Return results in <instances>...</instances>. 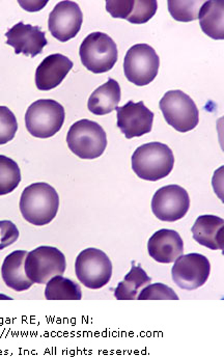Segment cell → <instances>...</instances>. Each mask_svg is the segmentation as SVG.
<instances>
[{
    "label": "cell",
    "mask_w": 224,
    "mask_h": 357,
    "mask_svg": "<svg viewBox=\"0 0 224 357\" xmlns=\"http://www.w3.org/2000/svg\"><path fill=\"white\" fill-rule=\"evenodd\" d=\"M224 220L215 215H202L196 220L191 231L200 245L212 250H223Z\"/></svg>",
    "instance_id": "e0dca14e"
},
{
    "label": "cell",
    "mask_w": 224,
    "mask_h": 357,
    "mask_svg": "<svg viewBox=\"0 0 224 357\" xmlns=\"http://www.w3.org/2000/svg\"><path fill=\"white\" fill-rule=\"evenodd\" d=\"M121 86L117 80L110 78L106 84L99 86L89 97L87 107L96 116L110 114L121 102Z\"/></svg>",
    "instance_id": "d6986e66"
},
{
    "label": "cell",
    "mask_w": 224,
    "mask_h": 357,
    "mask_svg": "<svg viewBox=\"0 0 224 357\" xmlns=\"http://www.w3.org/2000/svg\"><path fill=\"white\" fill-rule=\"evenodd\" d=\"M202 31L214 40L224 39V1L209 0L202 4L197 15Z\"/></svg>",
    "instance_id": "ffe728a7"
},
{
    "label": "cell",
    "mask_w": 224,
    "mask_h": 357,
    "mask_svg": "<svg viewBox=\"0 0 224 357\" xmlns=\"http://www.w3.org/2000/svg\"><path fill=\"white\" fill-rule=\"evenodd\" d=\"M148 250L156 262L170 264L184 254V242L178 231L162 229L149 238Z\"/></svg>",
    "instance_id": "9a60e30c"
},
{
    "label": "cell",
    "mask_w": 224,
    "mask_h": 357,
    "mask_svg": "<svg viewBox=\"0 0 224 357\" xmlns=\"http://www.w3.org/2000/svg\"><path fill=\"white\" fill-rule=\"evenodd\" d=\"M115 109L117 112V127L127 139L151 132L154 112L144 105V102L134 103L129 101L121 107L117 106Z\"/></svg>",
    "instance_id": "4fadbf2b"
},
{
    "label": "cell",
    "mask_w": 224,
    "mask_h": 357,
    "mask_svg": "<svg viewBox=\"0 0 224 357\" xmlns=\"http://www.w3.org/2000/svg\"><path fill=\"white\" fill-rule=\"evenodd\" d=\"M151 278L142 267L135 266L132 263L129 273L124 280L119 282L114 290V296L117 301H135L140 290L151 284Z\"/></svg>",
    "instance_id": "44dd1931"
},
{
    "label": "cell",
    "mask_w": 224,
    "mask_h": 357,
    "mask_svg": "<svg viewBox=\"0 0 224 357\" xmlns=\"http://www.w3.org/2000/svg\"><path fill=\"white\" fill-rule=\"evenodd\" d=\"M138 301H179L177 293L170 287L164 284H149L140 291Z\"/></svg>",
    "instance_id": "484cf974"
},
{
    "label": "cell",
    "mask_w": 224,
    "mask_h": 357,
    "mask_svg": "<svg viewBox=\"0 0 224 357\" xmlns=\"http://www.w3.org/2000/svg\"><path fill=\"white\" fill-rule=\"evenodd\" d=\"M47 301H80L82 298L80 286L63 275L53 276L45 289Z\"/></svg>",
    "instance_id": "7402d4cb"
},
{
    "label": "cell",
    "mask_w": 224,
    "mask_h": 357,
    "mask_svg": "<svg viewBox=\"0 0 224 357\" xmlns=\"http://www.w3.org/2000/svg\"><path fill=\"white\" fill-rule=\"evenodd\" d=\"M168 10L172 18L179 22H191L197 19L200 1H178L170 0Z\"/></svg>",
    "instance_id": "cb8c5ba5"
},
{
    "label": "cell",
    "mask_w": 224,
    "mask_h": 357,
    "mask_svg": "<svg viewBox=\"0 0 224 357\" xmlns=\"http://www.w3.org/2000/svg\"><path fill=\"white\" fill-rule=\"evenodd\" d=\"M157 10L156 0H134L133 10L127 20L133 24H144L155 16Z\"/></svg>",
    "instance_id": "d4e9b609"
},
{
    "label": "cell",
    "mask_w": 224,
    "mask_h": 357,
    "mask_svg": "<svg viewBox=\"0 0 224 357\" xmlns=\"http://www.w3.org/2000/svg\"><path fill=\"white\" fill-rule=\"evenodd\" d=\"M166 123L179 132H189L200 122V112L193 100L180 89L170 91L159 103Z\"/></svg>",
    "instance_id": "8992f818"
},
{
    "label": "cell",
    "mask_w": 224,
    "mask_h": 357,
    "mask_svg": "<svg viewBox=\"0 0 224 357\" xmlns=\"http://www.w3.org/2000/svg\"><path fill=\"white\" fill-rule=\"evenodd\" d=\"M65 118V108L61 104L55 100L40 99L27 109L25 125L33 137L49 138L61 130Z\"/></svg>",
    "instance_id": "277c9868"
},
{
    "label": "cell",
    "mask_w": 224,
    "mask_h": 357,
    "mask_svg": "<svg viewBox=\"0 0 224 357\" xmlns=\"http://www.w3.org/2000/svg\"><path fill=\"white\" fill-rule=\"evenodd\" d=\"M83 22V14L74 1H61L49 15L48 27L51 35L59 41H70L78 35Z\"/></svg>",
    "instance_id": "7c38bea8"
},
{
    "label": "cell",
    "mask_w": 224,
    "mask_h": 357,
    "mask_svg": "<svg viewBox=\"0 0 224 357\" xmlns=\"http://www.w3.org/2000/svg\"><path fill=\"white\" fill-rule=\"evenodd\" d=\"M21 182V172L17 162L0 155V195L13 192Z\"/></svg>",
    "instance_id": "603a6c76"
},
{
    "label": "cell",
    "mask_w": 224,
    "mask_h": 357,
    "mask_svg": "<svg viewBox=\"0 0 224 357\" xmlns=\"http://www.w3.org/2000/svg\"><path fill=\"white\" fill-rule=\"evenodd\" d=\"M211 273L210 261L200 254L179 257L172 270V280L179 288L193 291L206 284Z\"/></svg>",
    "instance_id": "8fae6325"
},
{
    "label": "cell",
    "mask_w": 224,
    "mask_h": 357,
    "mask_svg": "<svg viewBox=\"0 0 224 357\" xmlns=\"http://www.w3.org/2000/svg\"><path fill=\"white\" fill-rule=\"evenodd\" d=\"M18 130V123L12 110L6 106H0V146L14 139Z\"/></svg>",
    "instance_id": "4316f807"
},
{
    "label": "cell",
    "mask_w": 224,
    "mask_h": 357,
    "mask_svg": "<svg viewBox=\"0 0 224 357\" xmlns=\"http://www.w3.org/2000/svg\"><path fill=\"white\" fill-rule=\"evenodd\" d=\"M81 63L95 74L106 73L114 67L119 57L115 42L104 33H91L83 40L79 49Z\"/></svg>",
    "instance_id": "5b68a950"
},
{
    "label": "cell",
    "mask_w": 224,
    "mask_h": 357,
    "mask_svg": "<svg viewBox=\"0 0 224 357\" xmlns=\"http://www.w3.org/2000/svg\"><path fill=\"white\" fill-rule=\"evenodd\" d=\"M73 68L71 59L65 55L51 54L47 56L36 71V86L40 91L57 88Z\"/></svg>",
    "instance_id": "2e32d148"
},
{
    "label": "cell",
    "mask_w": 224,
    "mask_h": 357,
    "mask_svg": "<svg viewBox=\"0 0 224 357\" xmlns=\"http://www.w3.org/2000/svg\"><path fill=\"white\" fill-rule=\"evenodd\" d=\"M19 207L27 222L42 227L52 222L57 216L59 197L51 185L44 182L33 183L23 190Z\"/></svg>",
    "instance_id": "6da1fadb"
},
{
    "label": "cell",
    "mask_w": 224,
    "mask_h": 357,
    "mask_svg": "<svg viewBox=\"0 0 224 357\" xmlns=\"http://www.w3.org/2000/svg\"><path fill=\"white\" fill-rule=\"evenodd\" d=\"M134 0H110L106 1V10L113 18L127 20L133 10Z\"/></svg>",
    "instance_id": "83f0119b"
},
{
    "label": "cell",
    "mask_w": 224,
    "mask_h": 357,
    "mask_svg": "<svg viewBox=\"0 0 224 357\" xmlns=\"http://www.w3.org/2000/svg\"><path fill=\"white\" fill-rule=\"evenodd\" d=\"M66 269L65 255L52 246H40L25 258V274L33 284H46L53 276L64 275Z\"/></svg>",
    "instance_id": "ba28073f"
},
{
    "label": "cell",
    "mask_w": 224,
    "mask_h": 357,
    "mask_svg": "<svg viewBox=\"0 0 224 357\" xmlns=\"http://www.w3.org/2000/svg\"><path fill=\"white\" fill-rule=\"evenodd\" d=\"M174 165L172 149L161 142H149L136 149L132 155V169L142 180L156 181L167 177Z\"/></svg>",
    "instance_id": "7a4b0ae2"
},
{
    "label": "cell",
    "mask_w": 224,
    "mask_h": 357,
    "mask_svg": "<svg viewBox=\"0 0 224 357\" xmlns=\"http://www.w3.org/2000/svg\"><path fill=\"white\" fill-rule=\"evenodd\" d=\"M70 150L85 160L99 158L107 146V135L98 123L80 120L72 125L67 135Z\"/></svg>",
    "instance_id": "3957f363"
},
{
    "label": "cell",
    "mask_w": 224,
    "mask_h": 357,
    "mask_svg": "<svg viewBox=\"0 0 224 357\" xmlns=\"http://www.w3.org/2000/svg\"><path fill=\"white\" fill-rule=\"evenodd\" d=\"M190 208L186 189L167 185L156 191L151 199V211L161 222H174L185 218Z\"/></svg>",
    "instance_id": "30bf717a"
},
{
    "label": "cell",
    "mask_w": 224,
    "mask_h": 357,
    "mask_svg": "<svg viewBox=\"0 0 224 357\" xmlns=\"http://www.w3.org/2000/svg\"><path fill=\"white\" fill-rule=\"evenodd\" d=\"M159 67V55L148 44L134 45L124 59L126 78L137 86L151 84L157 77Z\"/></svg>",
    "instance_id": "9c48e42d"
},
{
    "label": "cell",
    "mask_w": 224,
    "mask_h": 357,
    "mask_svg": "<svg viewBox=\"0 0 224 357\" xmlns=\"http://www.w3.org/2000/svg\"><path fill=\"white\" fill-rule=\"evenodd\" d=\"M75 272L79 282L91 290L103 288L112 276V263L107 255L98 248H87L77 257Z\"/></svg>",
    "instance_id": "52a82bcc"
},
{
    "label": "cell",
    "mask_w": 224,
    "mask_h": 357,
    "mask_svg": "<svg viewBox=\"0 0 224 357\" xmlns=\"http://www.w3.org/2000/svg\"><path fill=\"white\" fill-rule=\"evenodd\" d=\"M0 231H1V241H0V250L8 248L18 240L19 231L15 223L10 220L0 222Z\"/></svg>",
    "instance_id": "f1b7e54d"
},
{
    "label": "cell",
    "mask_w": 224,
    "mask_h": 357,
    "mask_svg": "<svg viewBox=\"0 0 224 357\" xmlns=\"http://www.w3.org/2000/svg\"><path fill=\"white\" fill-rule=\"evenodd\" d=\"M27 252L15 250L6 257L1 266L4 284L17 292H23L33 287V282L25 274L24 262Z\"/></svg>",
    "instance_id": "ac0fdd59"
},
{
    "label": "cell",
    "mask_w": 224,
    "mask_h": 357,
    "mask_svg": "<svg viewBox=\"0 0 224 357\" xmlns=\"http://www.w3.org/2000/svg\"><path fill=\"white\" fill-rule=\"evenodd\" d=\"M6 45L15 49L16 54L29 55L35 57L42 53L44 47L48 44L46 33L40 27L23 22L17 23L6 33Z\"/></svg>",
    "instance_id": "5bb4252c"
}]
</instances>
